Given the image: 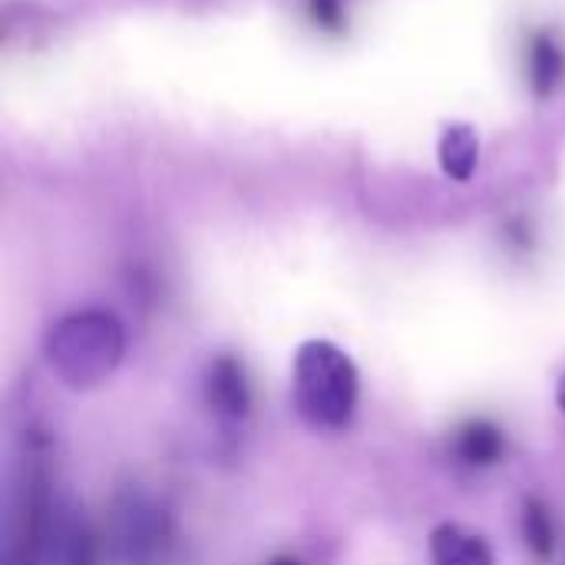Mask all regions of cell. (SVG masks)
Listing matches in <instances>:
<instances>
[{
	"label": "cell",
	"instance_id": "cell-1",
	"mask_svg": "<svg viewBox=\"0 0 565 565\" xmlns=\"http://www.w3.org/2000/svg\"><path fill=\"white\" fill-rule=\"evenodd\" d=\"M361 374L344 348L311 338L295 351L291 401L298 417L315 430H344L358 414Z\"/></svg>",
	"mask_w": 565,
	"mask_h": 565
},
{
	"label": "cell",
	"instance_id": "cell-2",
	"mask_svg": "<svg viewBox=\"0 0 565 565\" xmlns=\"http://www.w3.org/2000/svg\"><path fill=\"white\" fill-rule=\"evenodd\" d=\"M43 354L50 371L73 391L99 387L116 374L126 354V331L116 315L86 308L70 311L50 324L43 338Z\"/></svg>",
	"mask_w": 565,
	"mask_h": 565
},
{
	"label": "cell",
	"instance_id": "cell-3",
	"mask_svg": "<svg viewBox=\"0 0 565 565\" xmlns=\"http://www.w3.org/2000/svg\"><path fill=\"white\" fill-rule=\"evenodd\" d=\"M162 543V513L139 493H119L93 536L89 565H152Z\"/></svg>",
	"mask_w": 565,
	"mask_h": 565
},
{
	"label": "cell",
	"instance_id": "cell-4",
	"mask_svg": "<svg viewBox=\"0 0 565 565\" xmlns=\"http://www.w3.org/2000/svg\"><path fill=\"white\" fill-rule=\"evenodd\" d=\"M202 401L222 424H238L252 411V381L245 364L232 354H218L205 364L202 374Z\"/></svg>",
	"mask_w": 565,
	"mask_h": 565
},
{
	"label": "cell",
	"instance_id": "cell-5",
	"mask_svg": "<svg viewBox=\"0 0 565 565\" xmlns=\"http://www.w3.org/2000/svg\"><path fill=\"white\" fill-rule=\"evenodd\" d=\"M430 565H497L490 543L457 523H440L430 533Z\"/></svg>",
	"mask_w": 565,
	"mask_h": 565
},
{
	"label": "cell",
	"instance_id": "cell-6",
	"mask_svg": "<svg viewBox=\"0 0 565 565\" xmlns=\"http://www.w3.org/2000/svg\"><path fill=\"white\" fill-rule=\"evenodd\" d=\"M454 454L463 467H473V470H483V467H493L503 460L507 454V437L503 430L493 424V420H467L457 437H454Z\"/></svg>",
	"mask_w": 565,
	"mask_h": 565
},
{
	"label": "cell",
	"instance_id": "cell-7",
	"mask_svg": "<svg viewBox=\"0 0 565 565\" xmlns=\"http://www.w3.org/2000/svg\"><path fill=\"white\" fill-rule=\"evenodd\" d=\"M530 86L543 99L565 86V50L553 33H536L530 40Z\"/></svg>",
	"mask_w": 565,
	"mask_h": 565
},
{
	"label": "cell",
	"instance_id": "cell-8",
	"mask_svg": "<svg viewBox=\"0 0 565 565\" xmlns=\"http://www.w3.org/2000/svg\"><path fill=\"white\" fill-rule=\"evenodd\" d=\"M480 166V136L467 122H454L440 136V169L454 182H470Z\"/></svg>",
	"mask_w": 565,
	"mask_h": 565
},
{
	"label": "cell",
	"instance_id": "cell-9",
	"mask_svg": "<svg viewBox=\"0 0 565 565\" xmlns=\"http://www.w3.org/2000/svg\"><path fill=\"white\" fill-rule=\"evenodd\" d=\"M520 526H523V543L526 550L536 556V559H553L556 553V523H553V513L543 500L530 497L523 500V516H520Z\"/></svg>",
	"mask_w": 565,
	"mask_h": 565
},
{
	"label": "cell",
	"instance_id": "cell-10",
	"mask_svg": "<svg viewBox=\"0 0 565 565\" xmlns=\"http://www.w3.org/2000/svg\"><path fill=\"white\" fill-rule=\"evenodd\" d=\"M311 3V17L328 26V30H341L344 20V0H308Z\"/></svg>",
	"mask_w": 565,
	"mask_h": 565
},
{
	"label": "cell",
	"instance_id": "cell-11",
	"mask_svg": "<svg viewBox=\"0 0 565 565\" xmlns=\"http://www.w3.org/2000/svg\"><path fill=\"white\" fill-rule=\"evenodd\" d=\"M556 404H559V411H563L565 417V371L563 377H559V384H556Z\"/></svg>",
	"mask_w": 565,
	"mask_h": 565
},
{
	"label": "cell",
	"instance_id": "cell-12",
	"mask_svg": "<svg viewBox=\"0 0 565 565\" xmlns=\"http://www.w3.org/2000/svg\"><path fill=\"white\" fill-rule=\"evenodd\" d=\"M268 565H301L298 559H291V556H278V559H271Z\"/></svg>",
	"mask_w": 565,
	"mask_h": 565
}]
</instances>
